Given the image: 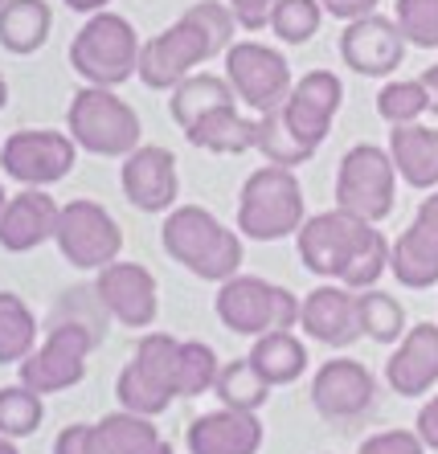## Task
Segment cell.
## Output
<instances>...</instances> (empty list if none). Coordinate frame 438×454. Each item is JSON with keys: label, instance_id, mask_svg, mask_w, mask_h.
Returning a JSON list of instances; mask_svg holds the SVG:
<instances>
[{"label": "cell", "instance_id": "obj_1", "mask_svg": "<svg viewBox=\"0 0 438 454\" xmlns=\"http://www.w3.org/2000/svg\"><path fill=\"white\" fill-rule=\"evenodd\" d=\"M160 242L172 262H181L189 275L205 283H225V278L242 275V233L225 230L201 205L168 209Z\"/></svg>", "mask_w": 438, "mask_h": 454}, {"label": "cell", "instance_id": "obj_2", "mask_svg": "<svg viewBox=\"0 0 438 454\" xmlns=\"http://www.w3.org/2000/svg\"><path fill=\"white\" fill-rule=\"evenodd\" d=\"M308 222L303 209V184L295 180V168L262 164L246 176L242 197H238V233L250 242H278L300 233Z\"/></svg>", "mask_w": 438, "mask_h": 454}, {"label": "cell", "instance_id": "obj_3", "mask_svg": "<svg viewBox=\"0 0 438 454\" xmlns=\"http://www.w3.org/2000/svg\"><path fill=\"white\" fill-rule=\"evenodd\" d=\"M139 33L128 17L119 12H95L86 17V25L70 42V70L82 78L86 86H111L128 82L139 70Z\"/></svg>", "mask_w": 438, "mask_h": 454}, {"label": "cell", "instance_id": "obj_4", "mask_svg": "<svg viewBox=\"0 0 438 454\" xmlns=\"http://www.w3.org/2000/svg\"><path fill=\"white\" fill-rule=\"evenodd\" d=\"M66 131L90 156H131L139 148V115L136 106L111 90V86H82L66 106Z\"/></svg>", "mask_w": 438, "mask_h": 454}, {"label": "cell", "instance_id": "obj_5", "mask_svg": "<svg viewBox=\"0 0 438 454\" xmlns=\"http://www.w3.org/2000/svg\"><path fill=\"white\" fill-rule=\"evenodd\" d=\"M217 319L238 336H267V332H291L300 328V307L287 286H275L258 275H234L225 278L214 299Z\"/></svg>", "mask_w": 438, "mask_h": 454}, {"label": "cell", "instance_id": "obj_6", "mask_svg": "<svg viewBox=\"0 0 438 454\" xmlns=\"http://www.w3.org/2000/svg\"><path fill=\"white\" fill-rule=\"evenodd\" d=\"M377 225L356 217L348 209H328L316 213L300 225L295 246H300V262L308 266L311 275L320 278H344V270L369 250V242L377 238Z\"/></svg>", "mask_w": 438, "mask_h": 454}, {"label": "cell", "instance_id": "obj_7", "mask_svg": "<svg viewBox=\"0 0 438 454\" xmlns=\"http://www.w3.org/2000/svg\"><path fill=\"white\" fill-rule=\"evenodd\" d=\"M397 168L394 156L377 144H356L340 156L336 168V209H348L364 222L381 225L394 213Z\"/></svg>", "mask_w": 438, "mask_h": 454}, {"label": "cell", "instance_id": "obj_8", "mask_svg": "<svg viewBox=\"0 0 438 454\" xmlns=\"http://www.w3.org/2000/svg\"><path fill=\"white\" fill-rule=\"evenodd\" d=\"M225 82L234 86L238 103L246 106V111L270 115V111H283L295 78H291L287 58L275 45L234 42L225 50Z\"/></svg>", "mask_w": 438, "mask_h": 454}, {"label": "cell", "instance_id": "obj_9", "mask_svg": "<svg viewBox=\"0 0 438 454\" xmlns=\"http://www.w3.org/2000/svg\"><path fill=\"white\" fill-rule=\"evenodd\" d=\"M74 160H78L74 136L70 131H50V127H25V131H12L0 144V168L21 189L58 184L62 176H70Z\"/></svg>", "mask_w": 438, "mask_h": 454}, {"label": "cell", "instance_id": "obj_10", "mask_svg": "<svg viewBox=\"0 0 438 454\" xmlns=\"http://www.w3.org/2000/svg\"><path fill=\"white\" fill-rule=\"evenodd\" d=\"M54 246L62 250V258L74 270H103V266L119 262L123 250V230L98 201H70L62 205L58 217V233Z\"/></svg>", "mask_w": 438, "mask_h": 454}, {"label": "cell", "instance_id": "obj_11", "mask_svg": "<svg viewBox=\"0 0 438 454\" xmlns=\"http://www.w3.org/2000/svg\"><path fill=\"white\" fill-rule=\"evenodd\" d=\"M209 58H214V42L205 37L201 25H192L189 17H181L176 25H168L164 33H156V37H148V42L139 45L136 78L148 90H172L176 82L197 74V66H205Z\"/></svg>", "mask_w": 438, "mask_h": 454}, {"label": "cell", "instance_id": "obj_12", "mask_svg": "<svg viewBox=\"0 0 438 454\" xmlns=\"http://www.w3.org/2000/svg\"><path fill=\"white\" fill-rule=\"evenodd\" d=\"M98 332L82 328V324H58L50 336L21 360V385H29L33 393H62L74 389L86 377V356L95 348Z\"/></svg>", "mask_w": 438, "mask_h": 454}, {"label": "cell", "instance_id": "obj_13", "mask_svg": "<svg viewBox=\"0 0 438 454\" xmlns=\"http://www.w3.org/2000/svg\"><path fill=\"white\" fill-rule=\"evenodd\" d=\"M406 33L397 29L394 17L369 12L361 21H348L340 33V62L364 78H389L406 62Z\"/></svg>", "mask_w": 438, "mask_h": 454}, {"label": "cell", "instance_id": "obj_14", "mask_svg": "<svg viewBox=\"0 0 438 454\" xmlns=\"http://www.w3.org/2000/svg\"><path fill=\"white\" fill-rule=\"evenodd\" d=\"M119 184H123V197H128L139 213L172 209V205H176V192H181L176 156H172L168 148H160V144H139L131 156H123Z\"/></svg>", "mask_w": 438, "mask_h": 454}, {"label": "cell", "instance_id": "obj_15", "mask_svg": "<svg viewBox=\"0 0 438 454\" xmlns=\"http://www.w3.org/2000/svg\"><path fill=\"white\" fill-rule=\"evenodd\" d=\"M95 295L107 316H115L123 328H152L156 324V278L139 262H111L98 270Z\"/></svg>", "mask_w": 438, "mask_h": 454}, {"label": "cell", "instance_id": "obj_16", "mask_svg": "<svg viewBox=\"0 0 438 454\" xmlns=\"http://www.w3.org/2000/svg\"><path fill=\"white\" fill-rule=\"evenodd\" d=\"M373 393H377V380L361 360H344V356L324 360L316 369V377H311V405L328 422L361 418L373 405Z\"/></svg>", "mask_w": 438, "mask_h": 454}, {"label": "cell", "instance_id": "obj_17", "mask_svg": "<svg viewBox=\"0 0 438 454\" xmlns=\"http://www.w3.org/2000/svg\"><path fill=\"white\" fill-rule=\"evenodd\" d=\"M344 103V86L332 70H311L300 82L291 86L287 103H283V119L295 131V139H303L308 148H320L332 131V119Z\"/></svg>", "mask_w": 438, "mask_h": 454}, {"label": "cell", "instance_id": "obj_18", "mask_svg": "<svg viewBox=\"0 0 438 454\" xmlns=\"http://www.w3.org/2000/svg\"><path fill=\"white\" fill-rule=\"evenodd\" d=\"M300 328L308 332L324 348H348L353 340H361V311H356V295L348 286H316L311 295H303L300 307Z\"/></svg>", "mask_w": 438, "mask_h": 454}, {"label": "cell", "instance_id": "obj_19", "mask_svg": "<svg viewBox=\"0 0 438 454\" xmlns=\"http://www.w3.org/2000/svg\"><path fill=\"white\" fill-rule=\"evenodd\" d=\"M58 217H62V205L45 189H21L17 197H9L4 213H0V246L9 254H29L37 246L54 242Z\"/></svg>", "mask_w": 438, "mask_h": 454}, {"label": "cell", "instance_id": "obj_20", "mask_svg": "<svg viewBox=\"0 0 438 454\" xmlns=\"http://www.w3.org/2000/svg\"><path fill=\"white\" fill-rule=\"evenodd\" d=\"M385 380L397 397H422L438 385V324H418L385 360Z\"/></svg>", "mask_w": 438, "mask_h": 454}, {"label": "cell", "instance_id": "obj_21", "mask_svg": "<svg viewBox=\"0 0 438 454\" xmlns=\"http://www.w3.org/2000/svg\"><path fill=\"white\" fill-rule=\"evenodd\" d=\"M189 454H258L262 450V422L250 410H214L192 418L189 434Z\"/></svg>", "mask_w": 438, "mask_h": 454}, {"label": "cell", "instance_id": "obj_22", "mask_svg": "<svg viewBox=\"0 0 438 454\" xmlns=\"http://www.w3.org/2000/svg\"><path fill=\"white\" fill-rule=\"evenodd\" d=\"M389 156L410 189H438V127L402 123L389 131Z\"/></svg>", "mask_w": 438, "mask_h": 454}, {"label": "cell", "instance_id": "obj_23", "mask_svg": "<svg viewBox=\"0 0 438 454\" xmlns=\"http://www.w3.org/2000/svg\"><path fill=\"white\" fill-rule=\"evenodd\" d=\"M389 270L410 291L438 286V230H430V225H422L414 217L394 242V250H389Z\"/></svg>", "mask_w": 438, "mask_h": 454}, {"label": "cell", "instance_id": "obj_24", "mask_svg": "<svg viewBox=\"0 0 438 454\" xmlns=\"http://www.w3.org/2000/svg\"><path fill=\"white\" fill-rule=\"evenodd\" d=\"M192 148L214 152V156H242L258 148V119H246L238 103H225L201 119L197 127L184 131Z\"/></svg>", "mask_w": 438, "mask_h": 454}, {"label": "cell", "instance_id": "obj_25", "mask_svg": "<svg viewBox=\"0 0 438 454\" xmlns=\"http://www.w3.org/2000/svg\"><path fill=\"white\" fill-rule=\"evenodd\" d=\"M160 430L152 426V418L144 413H107L98 418L86 434V454H156L160 446Z\"/></svg>", "mask_w": 438, "mask_h": 454}, {"label": "cell", "instance_id": "obj_26", "mask_svg": "<svg viewBox=\"0 0 438 454\" xmlns=\"http://www.w3.org/2000/svg\"><path fill=\"white\" fill-rule=\"evenodd\" d=\"M54 12L45 0H4L0 4V45L17 58H29L50 42Z\"/></svg>", "mask_w": 438, "mask_h": 454}, {"label": "cell", "instance_id": "obj_27", "mask_svg": "<svg viewBox=\"0 0 438 454\" xmlns=\"http://www.w3.org/2000/svg\"><path fill=\"white\" fill-rule=\"evenodd\" d=\"M168 115L181 123V131H189V127H197L209 111H217V106L225 103H238L234 86L225 82V74H189L184 82H176L168 90Z\"/></svg>", "mask_w": 438, "mask_h": 454}, {"label": "cell", "instance_id": "obj_28", "mask_svg": "<svg viewBox=\"0 0 438 454\" xmlns=\"http://www.w3.org/2000/svg\"><path fill=\"white\" fill-rule=\"evenodd\" d=\"M254 369L270 380V385H291L308 372V348L295 332H267V336L254 340L250 348Z\"/></svg>", "mask_w": 438, "mask_h": 454}, {"label": "cell", "instance_id": "obj_29", "mask_svg": "<svg viewBox=\"0 0 438 454\" xmlns=\"http://www.w3.org/2000/svg\"><path fill=\"white\" fill-rule=\"evenodd\" d=\"M270 389H275V385H270V380L254 369V360H250V356L222 364L217 385H214V393L222 397L225 410H250V413H258L262 405H267Z\"/></svg>", "mask_w": 438, "mask_h": 454}, {"label": "cell", "instance_id": "obj_30", "mask_svg": "<svg viewBox=\"0 0 438 454\" xmlns=\"http://www.w3.org/2000/svg\"><path fill=\"white\" fill-rule=\"evenodd\" d=\"M37 348V319L17 295L0 291V364H21Z\"/></svg>", "mask_w": 438, "mask_h": 454}, {"label": "cell", "instance_id": "obj_31", "mask_svg": "<svg viewBox=\"0 0 438 454\" xmlns=\"http://www.w3.org/2000/svg\"><path fill=\"white\" fill-rule=\"evenodd\" d=\"M356 311H361V332L377 344H397V340L406 336V311L397 303L394 295H385L377 286L369 291H356Z\"/></svg>", "mask_w": 438, "mask_h": 454}, {"label": "cell", "instance_id": "obj_32", "mask_svg": "<svg viewBox=\"0 0 438 454\" xmlns=\"http://www.w3.org/2000/svg\"><path fill=\"white\" fill-rule=\"evenodd\" d=\"M176 360H181V340H172L168 332H148L131 352V364L172 397H176Z\"/></svg>", "mask_w": 438, "mask_h": 454}, {"label": "cell", "instance_id": "obj_33", "mask_svg": "<svg viewBox=\"0 0 438 454\" xmlns=\"http://www.w3.org/2000/svg\"><path fill=\"white\" fill-rule=\"evenodd\" d=\"M267 156V164L278 168H295V164H308L316 156V148H308L303 139H295V131L287 127L283 111H270V115H258V148Z\"/></svg>", "mask_w": 438, "mask_h": 454}, {"label": "cell", "instance_id": "obj_34", "mask_svg": "<svg viewBox=\"0 0 438 454\" xmlns=\"http://www.w3.org/2000/svg\"><path fill=\"white\" fill-rule=\"evenodd\" d=\"M45 418V402L42 393H33L29 385H4L0 389V434L4 438H29V434H37V426H42Z\"/></svg>", "mask_w": 438, "mask_h": 454}, {"label": "cell", "instance_id": "obj_35", "mask_svg": "<svg viewBox=\"0 0 438 454\" xmlns=\"http://www.w3.org/2000/svg\"><path fill=\"white\" fill-rule=\"evenodd\" d=\"M426 111H430V95L422 86V78H397V82H385L377 90V115L389 127L418 123Z\"/></svg>", "mask_w": 438, "mask_h": 454}, {"label": "cell", "instance_id": "obj_36", "mask_svg": "<svg viewBox=\"0 0 438 454\" xmlns=\"http://www.w3.org/2000/svg\"><path fill=\"white\" fill-rule=\"evenodd\" d=\"M217 372H222V364H217L214 348L201 344V340H184L181 360H176V397L189 402V397L209 393L217 385Z\"/></svg>", "mask_w": 438, "mask_h": 454}, {"label": "cell", "instance_id": "obj_37", "mask_svg": "<svg viewBox=\"0 0 438 454\" xmlns=\"http://www.w3.org/2000/svg\"><path fill=\"white\" fill-rule=\"evenodd\" d=\"M324 21V4L320 0H278L270 12V33L283 45H303L320 33Z\"/></svg>", "mask_w": 438, "mask_h": 454}, {"label": "cell", "instance_id": "obj_38", "mask_svg": "<svg viewBox=\"0 0 438 454\" xmlns=\"http://www.w3.org/2000/svg\"><path fill=\"white\" fill-rule=\"evenodd\" d=\"M115 393H119V405H123V410L144 413V418H160V413L172 405V393H164L156 380L144 377L131 360L123 364V372H119Z\"/></svg>", "mask_w": 438, "mask_h": 454}, {"label": "cell", "instance_id": "obj_39", "mask_svg": "<svg viewBox=\"0 0 438 454\" xmlns=\"http://www.w3.org/2000/svg\"><path fill=\"white\" fill-rule=\"evenodd\" d=\"M394 21L418 50H438V0H397Z\"/></svg>", "mask_w": 438, "mask_h": 454}, {"label": "cell", "instance_id": "obj_40", "mask_svg": "<svg viewBox=\"0 0 438 454\" xmlns=\"http://www.w3.org/2000/svg\"><path fill=\"white\" fill-rule=\"evenodd\" d=\"M184 17H189L192 25H201L205 37L214 42V53H225L230 45H234L238 17H234V9H230L225 0H197V4L184 9Z\"/></svg>", "mask_w": 438, "mask_h": 454}, {"label": "cell", "instance_id": "obj_41", "mask_svg": "<svg viewBox=\"0 0 438 454\" xmlns=\"http://www.w3.org/2000/svg\"><path fill=\"white\" fill-rule=\"evenodd\" d=\"M389 250H394V242H385V233H377L373 242H369V250L344 270L340 286H348V291H369V286H377V278L389 270Z\"/></svg>", "mask_w": 438, "mask_h": 454}, {"label": "cell", "instance_id": "obj_42", "mask_svg": "<svg viewBox=\"0 0 438 454\" xmlns=\"http://www.w3.org/2000/svg\"><path fill=\"white\" fill-rule=\"evenodd\" d=\"M356 454H426V442L418 438V430H381L364 438Z\"/></svg>", "mask_w": 438, "mask_h": 454}, {"label": "cell", "instance_id": "obj_43", "mask_svg": "<svg viewBox=\"0 0 438 454\" xmlns=\"http://www.w3.org/2000/svg\"><path fill=\"white\" fill-rule=\"evenodd\" d=\"M225 4L234 9L238 29L262 33V29H270V12H275L278 0H225Z\"/></svg>", "mask_w": 438, "mask_h": 454}, {"label": "cell", "instance_id": "obj_44", "mask_svg": "<svg viewBox=\"0 0 438 454\" xmlns=\"http://www.w3.org/2000/svg\"><path fill=\"white\" fill-rule=\"evenodd\" d=\"M324 12L328 17H336V21H361V17H369V12H377V0H320Z\"/></svg>", "mask_w": 438, "mask_h": 454}, {"label": "cell", "instance_id": "obj_45", "mask_svg": "<svg viewBox=\"0 0 438 454\" xmlns=\"http://www.w3.org/2000/svg\"><path fill=\"white\" fill-rule=\"evenodd\" d=\"M418 438L426 442V450H438V393L430 397L422 410H418V422H414Z\"/></svg>", "mask_w": 438, "mask_h": 454}, {"label": "cell", "instance_id": "obj_46", "mask_svg": "<svg viewBox=\"0 0 438 454\" xmlns=\"http://www.w3.org/2000/svg\"><path fill=\"white\" fill-rule=\"evenodd\" d=\"M86 434H90V426H66L58 434L54 454H86Z\"/></svg>", "mask_w": 438, "mask_h": 454}, {"label": "cell", "instance_id": "obj_47", "mask_svg": "<svg viewBox=\"0 0 438 454\" xmlns=\"http://www.w3.org/2000/svg\"><path fill=\"white\" fill-rule=\"evenodd\" d=\"M418 222L430 225V230H438V189H430V197L418 205Z\"/></svg>", "mask_w": 438, "mask_h": 454}, {"label": "cell", "instance_id": "obj_48", "mask_svg": "<svg viewBox=\"0 0 438 454\" xmlns=\"http://www.w3.org/2000/svg\"><path fill=\"white\" fill-rule=\"evenodd\" d=\"M422 86H426V95H430V115H438V62L422 74Z\"/></svg>", "mask_w": 438, "mask_h": 454}, {"label": "cell", "instance_id": "obj_49", "mask_svg": "<svg viewBox=\"0 0 438 454\" xmlns=\"http://www.w3.org/2000/svg\"><path fill=\"white\" fill-rule=\"evenodd\" d=\"M111 0H66V9L70 12H86V17H95V12H103Z\"/></svg>", "mask_w": 438, "mask_h": 454}, {"label": "cell", "instance_id": "obj_50", "mask_svg": "<svg viewBox=\"0 0 438 454\" xmlns=\"http://www.w3.org/2000/svg\"><path fill=\"white\" fill-rule=\"evenodd\" d=\"M0 454H17V442H12V438H4V434H0Z\"/></svg>", "mask_w": 438, "mask_h": 454}, {"label": "cell", "instance_id": "obj_51", "mask_svg": "<svg viewBox=\"0 0 438 454\" xmlns=\"http://www.w3.org/2000/svg\"><path fill=\"white\" fill-rule=\"evenodd\" d=\"M9 103V82H4V74H0V106Z\"/></svg>", "mask_w": 438, "mask_h": 454}, {"label": "cell", "instance_id": "obj_52", "mask_svg": "<svg viewBox=\"0 0 438 454\" xmlns=\"http://www.w3.org/2000/svg\"><path fill=\"white\" fill-rule=\"evenodd\" d=\"M4 205H9V192H4V184H0V213H4Z\"/></svg>", "mask_w": 438, "mask_h": 454}, {"label": "cell", "instance_id": "obj_53", "mask_svg": "<svg viewBox=\"0 0 438 454\" xmlns=\"http://www.w3.org/2000/svg\"><path fill=\"white\" fill-rule=\"evenodd\" d=\"M156 454H172V446H168V442H160V446H156Z\"/></svg>", "mask_w": 438, "mask_h": 454}, {"label": "cell", "instance_id": "obj_54", "mask_svg": "<svg viewBox=\"0 0 438 454\" xmlns=\"http://www.w3.org/2000/svg\"><path fill=\"white\" fill-rule=\"evenodd\" d=\"M0 4H4V0H0Z\"/></svg>", "mask_w": 438, "mask_h": 454}]
</instances>
